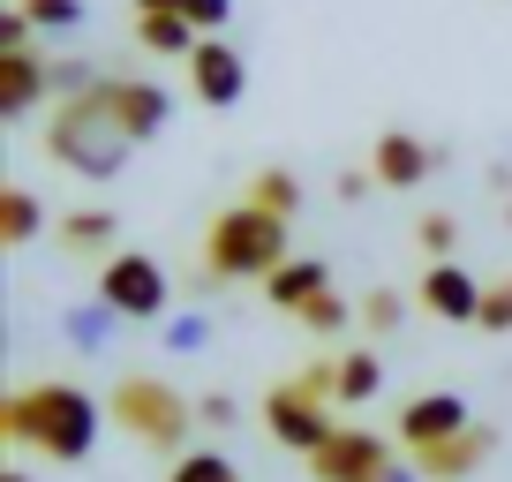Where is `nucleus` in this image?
<instances>
[{
    "instance_id": "19",
    "label": "nucleus",
    "mask_w": 512,
    "mask_h": 482,
    "mask_svg": "<svg viewBox=\"0 0 512 482\" xmlns=\"http://www.w3.org/2000/svg\"><path fill=\"white\" fill-rule=\"evenodd\" d=\"M38 226H46L38 196L23 189V181H8V189H0V249H23V241H38Z\"/></svg>"
},
{
    "instance_id": "15",
    "label": "nucleus",
    "mask_w": 512,
    "mask_h": 482,
    "mask_svg": "<svg viewBox=\"0 0 512 482\" xmlns=\"http://www.w3.org/2000/svg\"><path fill=\"white\" fill-rule=\"evenodd\" d=\"M324 287H332V264H324V257H287L272 279H264V302L287 309V317H302V309L317 302Z\"/></svg>"
},
{
    "instance_id": "27",
    "label": "nucleus",
    "mask_w": 512,
    "mask_h": 482,
    "mask_svg": "<svg viewBox=\"0 0 512 482\" xmlns=\"http://www.w3.org/2000/svg\"><path fill=\"white\" fill-rule=\"evenodd\" d=\"M475 324H482L490 339H505V332H512V272L482 287V317H475Z\"/></svg>"
},
{
    "instance_id": "24",
    "label": "nucleus",
    "mask_w": 512,
    "mask_h": 482,
    "mask_svg": "<svg viewBox=\"0 0 512 482\" xmlns=\"http://www.w3.org/2000/svg\"><path fill=\"white\" fill-rule=\"evenodd\" d=\"M354 317H362V332H369V339H392V332L407 324V294H392V287H369Z\"/></svg>"
},
{
    "instance_id": "13",
    "label": "nucleus",
    "mask_w": 512,
    "mask_h": 482,
    "mask_svg": "<svg viewBox=\"0 0 512 482\" xmlns=\"http://www.w3.org/2000/svg\"><path fill=\"white\" fill-rule=\"evenodd\" d=\"M490 452H497V430H490V422H467L460 437H445V445H430V452H407V460H415L430 482H467Z\"/></svg>"
},
{
    "instance_id": "12",
    "label": "nucleus",
    "mask_w": 512,
    "mask_h": 482,
    "mask_svg": "<svg viewBox=\"0 0 512 482\" xmlns=\"http://www.w3.org/2000/svg\"><path fill=\"white\" fill-rule=\"evenodd\" d=\"M422 309H430L437 324H475L482 317V279L467 272V264H430L422 272Z\"/></svg>"
},
{
    "instance_id": "29",
    "label": "nucleus",
    "mask_w": 512,
    "mask_h": 482,
    "mask_svg": "<svg viewBox=\"0 0 512 482\" xmlns=\"http://www.w3.org/2000/svg\"><path fill=\"white\" fill-rule=\"evenodd\" d=\"M98 68L91 61H53V98H83V91H98Z\"/></svg>"
},
{
    "instance_id": "30",
    "label": "nucleus",
    "mask_w": 512,
    "mask_h": 482,
    "mask_svg": "<svg viewBox=\"0 0 512 482\" xmlns=\"http://www.w3.org/2000/svg\"><path fill=\"white\" fill-rule=\"evenodd\" d=\"M166 347H174V354H204L211 347V324L204 317H166Z\"/></svg>"
},
{
    "instance_id": "17",
    "label": "nucleus",
    "mask_w": 512,
    "mask_h": 482,
    "mask_svg": "<svg viewBox=\"0 0 512 482\" xmlns=\"http://www.w3.org/2000/svg\"><path fill=\"white\" fill-rule=\"evenodd\" d=\"M136 46L159 53V61H189V53L204 46V31H196L189 16H136Z\"/></svg>"
},
{
    "instance_id": "5",
    "label": "nucleus",
    "mask_w": 512,
    "mask_h": 482,
    "mask_svg": "<svg viewBox=\"0 0 512 482\" xmlns=\"http://www.w3.org/2000/svg\"><path fill=\"white\" fill-rule=\"evenodd\" d=\"M98 302L121 324H159L166 302H174V279H166L159 257H144V249H113V257L98 264Z\"/></svg>"
},
{
    "instance_id": "23",
    "label": "nucleus",
    "mask_w": 512,
    "mask_h": 482,
    "mask_svg": "<svg viewBox=\"0 0 512 482\" xmlns=\"http://www.w3.org/2000/svg\"><path fill=\"white\" fill-rule=\"evenodd\" d=\"M166 482H241V467L226 460V452H211V445H189L174 467H166Z\"/></svg>"
},
{
    "instance_id": "11",
    "label": "nucleus",
    "mask_w": 512,
    "mask_h": 482,
    "mask_svg": "<svg viewBox=\"0 0 512 482\" xmlns=\"http://www.w3.org/2000/svg\"><path fill=\"white\" fill-rule=\"evenodd\" d=\"M369 174H377V189H422V174H437V151L415 129H384L369 144Z\"/></svg>"
},
{
    "instance_id": "22",
    "label": "nucleus",
    "mask_w": 512,
    "mask_h": 482,
    "mask_svg": "<svg viewBox=\"0 0 512 482\" xmlns=\"http://www.w3.org/2000/svg\"><path fill=\"white\" fill-rule=\"evenodd\" d=\"M241 196H249V204H264V211H279V219H294V211H302V181H294L287 166H264Z\"/></svg>"
},
{
    "instance_id": "1",
    "label": "nucleus",
    "mask_w": 512,
    "mask_h": 482,
    "mask_svg": "<svg viewBox=\"0 0 512 482\" xmlns=\"http://www.w3.org/2000/svg\"><path fill=\"white\" fill-rule=\"evenodd\" d=\"M98 400L68 377H46V385H23L0 400V445L16 452H38L53 467H83L98 452Z\"/></svg>"
},
{
    "instance_id": "34",
    "label": "nucleus",
    "mask_w": 512,
    "mask_h": 482,
    "mask_svg": "<svg viewBox=\"0 0 512 482\" xmlns=\"http://www.w3.org/2000/svg\"><path fill=\"white\" fill-rule=\"evenodd\" d=\"M384 482H430V475H422L415 460H392V467H384Z\"/></svg>"
},
{
    "instance_id": "9",
    "label": "nucleus",
    "mask_w": 512,
    "mask_h": 482,
    "mask_svg": "<svg viewBox=\"0 0 512 482\" xmlns=\"http://www.w3.org/2000/svg\"><path fill=\"white\" fill-rule=\"evenodd\" d=\"M181 68H189L196 106H241V91H249V61H241L226 38H204V46H196Z\"/></svg>"
},
{
    "instance_id": "3",
    "label": "nucleus",
    "mask_w": 512,
    "mask_h": 482,
    "mask_svg": "<svg viewBox=\"0 0 512 482\" xmlns=\"http://www.w3.org/2000/svg\"><path fill=\"white\" fill-rule=\"evenodd\" d=\"M128 151H136V144H128V129L113 121L106 83L53 106V121H46V159L53 166H68V174H83V181H113L128 166Z\"/></svg>"
},
{
    "instance_id": "26",
    "label": "nucleus",
    "mask_w": 512,
    "mask_h": 482,
    "mask_svg": "<svg viewBox=\"0 0 512 482\" xmlns=\"http://www.w3.org/2000/svg\"><path fill=\"white\" fill-rule=\"evenodd\" d=\"M347 324H354V309H347V294H339V287H324L317 302L302 309V332H317V339H339Z\"/></svg>"
},
{
    "instance_id": "36",
    "label": "nucleus",
    "mask_w": 512,
    "mask_h": 482,
    "mask_svg": "<svg viewBox=\"0 0 512 482\" xmlns=\"http://www.w3.org/2000/svg\"><path fill=\"white\" fill-rule=\"evenodd\" d=\"M505 226H512V204H505Z\"/></svg>"
},
{
    "instance_id": "4",
    "label": "nucleus",
    "mask_w": 512,
    "mask_h": 482,
    "mask_svg": "<svg viewBox=\"0 0 512 482\" xmlns=\"http://www.w3.org/2000/svg\"><path fill=\"white\" fill-rule=\"evenodd\" d=\"M106 415L144 452H159V460H181V452H189V430H204V422H196V400H181L166 377H121V385L106 392Z\"/></svg>"
},
{
    "instance_id": "10",
    "label": "nucleus",
    "mask_w": 512,
    "mask_h": 482,
    "mask_svg": "<svg viewBox=\"0 0 512 482\" xmlns=\"http://www.w3.org/2000/svg\"><path fill=\"white\" fill-rule=\"evenodd\" d=\"M106 106H113V121L128 129V144H151V136L166 129L174 98H166L151 76H106Z\"/></svg>"
},
{
    "instance_id": "28",
    "label": "nucleus",
    "mask_w": 512,
    "mask_h": 482,
    "mask_svg": "<svg viewBox=\"0 0 512 482\" xmlns=\"http://www.w3.org/2000/svg\"><path fill=\"white\" fill-rule=\"evenodd\" d=\"M16 8L38 23V31H68V23H83V0H16Z\"/></svg>"
},
{
    "instance_id": "18",
    "label": "nucleus",
    "mask_w": 512,
    "mask_h": 482,
    "mask_svg": "<svg viewBox=\"0 0 512 482\" xmlns=\"http://www.w3.org/2000/svg\"><path fill=\"white\" fill-rule=\"evenodd\" d=\"M113 332H121V317H113L98 294H91V302H76V309H61V339H68L76 354H98Z\"/></svg>"
},
{
    "instance_id": "32",
    "label": "nucleus",
    "mask_w": 512,
    "mask_h": 482,
    "mask_svg": "<svg viewBox=\"0 0 512 482\" xmlns=\"http://www.w3.org/2000/svg\"><path fill=\"white\" fill-rule=\"evenodd\" d=\"M31 31H38V23L23 16V8H8V16H0V53H23V46H31Z\"/></svg>"
},
{
    "instance_id": "6",
    "label": "nucleus",
    "mask_w": 512,
    "mask_h": 482,
    "mask_svg": "<svg viewBox=\"0 0 512 482\" xmlns=\"http://www.w3.org/2000/svg\"><path fill=\"white\" fill-rule=\"evenodd\" d=\"M264 430H272V445H287V452H324V437L339 430L332 422V400H317V392L302 385V377H279L272 392H264Z\"/></svg>"
},
{
    "instance_id": "21",
    "label": "nucleus",
    "mask_w": 512,
    "mask_h": 482,
    "mask_svg": "<svg viewBox=\"0 0 512 482\" xmlns=\"http://www.w3.org/2000/svg\"><path fill=\"white\" fill-rule=\"evenodd\" d=\"M384 392V362L369 347H354V354H339V400L347 407H362V400H377Z\"/></svg>"
},
{
    "instance_id": "8",
    "label": "nucleus",
    "mask_w": 512,
    "mask_h": 482,
    "mask_svg": "<svg viewBox=\"0 0 512 482\" xmlns=\"http://www.w3.org/2000/svg\"><path fill=\"white\" fill-rule=\"evenodd\" d=\"M467 400L460 392H415V400L400 407V422H392V437H400V452H430V445H445V437H460L467 430Z\"/></svg>"
},
{
    "instance_id": "20",
    "label": "nucleus",
    "mask_w": 512,
    "mask_h": 482,
    "mask_svg": "<svg viewBox=\"0 0 512 482\" xmlns=\"http://www.w3.org/2000/svg\"><path fill=\"white\" fill-rule=\"evenodd\" d=\"M128 16H189L204 38H219L226 16H234V0H128Z\"/></svg>"
},
{
    "instance_id": "16",
    "label": "nucleus",
    "mask_w": 512,
    "mask_h": 482,
    "mask_svg": "<svg viewBox=\"0 0 512 482\" xmlns=\"http://www.w3.org/2000/svg\"><path fill=\"white\" fill-rule=\"evenodd\" d=\"M113 249H121V219H113V211L83 204V211H68V219H61V257H91V264H106Z\"/></svg>"
},
{
    "instance_id": "2",
    "label": "nucleus",
    "mask_w": 512,
    "mask_h": 482,
    "mask_svg": "<svg viewBox=\"0 0 512 482\" xmlns=\"http://www.w3.org/2000/svg\"><path fill=\"white\" fill-rule=\"evenodd\" d=\"M287 219L264 204H226L219 219L204 226V287H234V279H272L287 264Z\"/></svg>"
},
{
    "instance_id": "31",
    "label": "nucleus",
    "mask_w": 512,
    "mask_h": 482,
    "mask_svg": "<svg viewBox=\"0 0 512 482\" xmlns=\"http://www.w3.org/2000/svg\"><path fill=\"white\" fill-rule=\"evenodd\" d=\"M196 422H204V430H234V422H241L234 392H204V400H196Z\"/></svg>"
},
{
    "instance_id": "33",
    "label": "nucleus",
    "mask_w": 512,
    "mask_h": 482,
    "mask_svg": "<svg viewBox=\"0 0 512 482\" xmlns=\"http://www.w3.org/2000/svg\"><path fill=\"white\" fill-rule=\"evenodd\" d=\"M369 189H377V174H369V166H347V174L332 181V196H339V204H362Z\"/></svg>"
},
{
    "instance_id": "35",
    "label": "nucleus",
    "mask_w": 512,
    "mask_h": 482,
    "mask_svg": "<svg viewBox=\"0 0 512 482\" xmlns=\"http://www.w3.org/2000/svg\"><path fill=\"white\" fill-rule=\"evenodd\" d=\"M0 482H31V475H23V467H0Z\"/></svg>"
},
{
    "instance_id": "25",
    "label": "nucleus",
    "mask_w": 512,
    "mask_h": 482,
    "mask_svg": "<svg viewBox=\"0 0 512 482\" xmlns=\"http://www.w3.org/2000/svg\"><path fill=\"white\" fill-rule=\"evenodd\" d=\"M415 249L430 264H445L452 249H460V219H452V211H422V219H415Z\"/></svg>"
},
{
    "instance_id": "7",
    "label": "nucleus",
    "mask_w": 512,
    "mask_h": 482,
    "mask_svg": "<svg viewBox=\"0 0 512 482\" xmlns=\"http://www.w3.org/2000/svg\"><path fill=\"white\" fill-rule=\"evenodd\" d=\"M400 460V437H377V430H332L324 452H309V475L317 482H384V467Z\"/></svg>"
},
{
    "instance_id": "14",
    "label": "nucleus",
    "mask_w": 512,
    "mask_h": 482,
    "mask_svg": "<svg viewBox=\"0 0 512 482\" xmlns=\"http://www.w3.org/2000/svg\"><path fill=\"white\" fill-rule=\"evenodd\" d=\"M46 91H53V61H38L31 46H23V53H0V121H23Z\"/></svg>"
}]
</instances>
